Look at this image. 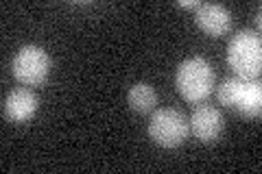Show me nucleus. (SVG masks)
<instances>
[{"label":"nucleus","mask_w":262,"mask_h":174,"mask_svg":"<svg viewBox=\"0 0 262 174\" xmlns=\"http://www.w3.org/2000/svg\"><path fill=\"white\" fill-rule=\"evenodd\" d=\"M177 89L188 103H201L212 94L216 83L214 68L203 57H190L177 68Z\"/></svg>","instance_id":"f257e3e1"},{"label":"nucleus","mask_w":262,"mask_h":174,"mask_svg":"<svg viewBox=\"0 0 262 174\" xmlns=\"http://www.w3.org/2000/svg\"><path fill=\"white\" fill-rule=\"evenodd\" d=\"M219 103L236 109L247 118H258L262 111V85L258 79L229 77L219 85Z\"/></svg>","instance_id":"f03ea898"},{"label":"nucleus","mask_w":262,"mask_h":174,"mask_svg":"<svg viewBox=\"0 0 262 174\" xmlns=\"http://www.w3.org/2000/svg\"><path fill=\"white\" fill-rule=\"evenodd\" d=\"M227 63L241 79H258L262 68V41L256 31H238L227 44Z\"/></svg>","instance_id":"7ed1b4c3"},{"label":"nucleus","mask_w":262,"mask_h":174,"mask_svg":"<svg viewBox=\"0 0 262 174\" xmlns=\"http://www.w3.org/2000/svg\"><path fill=\"white\" fill-rule=\"evenodd\" d=\"M188 118L173 107L158 109L149 120V137L162 148H177L188 137Z\"/></svg>","instance_id":"20e7f679"},{"label":"nucleus","mask_w":262,"mask_h":174,"mask_svg":"<svg viewBox=\"0 0 262 174\" xmlns=\"http://www.w3.org/2000/svg\"><path fill=\"white\" fill-rule=\"evenodd\" d=\"M13 77L18 79L22 85L35 87L42 85L46 81L48 72H51V59L44 48L39 46H24L13 57Z\"/></svg>","instance_id":"39448f33"},{"label":"nucleus","mask_w":262,"mask_h":174,"mask_svg":"<svg viewBox=\"0 0 262 174\" xmlns=\"http://www.w3.org/2000/svg\"><path fill=\"white\" fill-rule=\"evenodd\" d=\"M188 127H190L192 135L196 139H201L203 144H210V142H216L221 137L225 120H223V113H221L216 107L201 105L192 111L190 120H188Z\"/></svg>","instance_id":"423d86ee"},{"label":"nucleus","mask_w":262,"mask_h":174,"mask_svg":"<svg viewBox=\"0 0 262 174\" xmlns=\"http://www.w3.org/2000/svg\"><path fill=\"white\" fill-rule=\"evenodd\" d=\"M194 22L203 33H208L212 37H221L232 29V13L223 5L201 3L199 9L194 11Z\"/></svg>","instance_id":"0eeeda50"},{"label":"nucleus","mask_w":262,"mask_h":174,"mask_svg":"<svg viewBox=\"0 0 262 174\" xmlns=\"http://www.w3.org/2000/svg\"><path fill=\"white\" fill-rule=\"evenodd\" d=\"M37 111V96L27 87H18L7 94L3 103V113L11 122H27Z\"/></svg>","instance_id":"6e6552de"},{"label":"nucleus","mask_w":262,"mask_h":174,"mask_svg":"<svg viewBox=\"0 0 262 174\" xmlns=\"http://www.w3.org/2000/svg\"><path fill=\"white\" fill-rule=\"evenodd\" d=\"M127 101L131 105V109H136L140 113H149L155 109V105H158V92H155L153 85H149V83H136V85L129 89Z\"/></svg>","instance_id":"1a4fd4ad"},{"label":"nucleus","mask_w":262,"mask_h":174,"mask_svg":"<svg viewBox=\"0 0 262 174\" xmlns=\"http://www.w3.org/2000/svg\"><path fill=\"white\" fill-rule=\"evenodd\" d=\"M179 7H184V9H199V5L201 3H196V0H179V3H177Z\"/></svg>","instance_id":"9d476101"}]
</instances>
